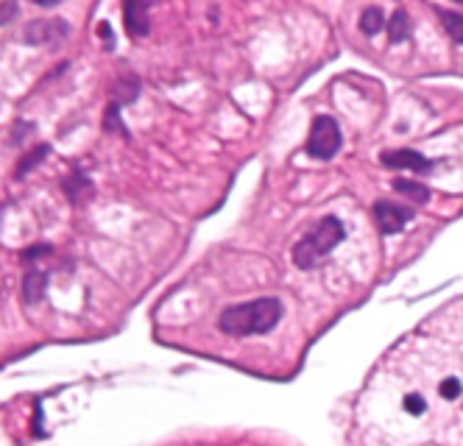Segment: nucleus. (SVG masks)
<instances>
[{
    "label": "nucleus",
    "instance_id": "obj_3",
    "mask_svg": "<svg viewBox=\"0 0 463 446\" xmlns=\"http://www.w3.org/2000/svg\"><path fill=\"white\" fill-rule=\"evenodd\" d=\"M341 129L335 123V117L329 115H318L310 126V137H307V154L313 159H332L341 151Z\"/></svg>",
    "mask_w": 463,
    "mask_h": 446
},
{
    "label": "nucleus",
    "instance_id": "obj_15",
    "mask_svg": "<svg viewBox=\"0 0 463 446\" xmlns=\"http://www.w3.org/2000/svg\"><path fill=\"white\" fill-rule=\"evenodd\" d=\"M104 131H117V134L129 137V129H126V123L120 120V106H117V103H109V106H106V112H104Z\"/></svg>",
    "mask_w": 463,
    "mask_h": 446
},
{
    "label": "nucleus",
    "instance_id": "obj_18",
    "mask_svg": "<svg viewBox=\"0 0 463 446\" xmlns=\"http://www.w3.org/2000/svg\"><path fill=\"white\" fill-rule=\"evenodd\" d=\"M402 405H405V410H408L411 416H422V413L427 410V402H425L422 394H408V396L402 399Z\"/></svg>",
    "mask_w": 463,
    "mask_h": 446
},
{
    "label": "nucleus",
    "instance_id": "obj_4",
    "mask_svg": "<svg viewBox=\"0 0 463 446\" xmlns=\"http://www.w3.org/2000/svg\"><path fill=\"white\" fill-rule=\"evenodd\" d=\"M371 215H374V223H377V229L383 234H399L408 223L413 221L416 210L402 207V204H394V201H377L374 210H371Z\"/></svg>",
    "mask_w": 463,
    "mask_h": 446
},
{
    "label": "nucleus",
    "instance_id": "obj_20",
    "mask_svg": "<svg viewBox=\"0 0 463 446\" xmlns=\"http://www.w3.org/2000/svg\"><path fill=\"white\" fill-rule=\"evenodd\" d=\"M31 3H36V6H45V8H50V6H56V3H62V0H31Z\"/></svg>",
    "mask_w": 463,
    "mask_h": 446
},
{
    "label": "nucleus",
    "instance_id": "obj_13",
    "mask_svg": "<svg viewBox=\"0 0 463 446\" xmlns=\"http://www.w3.org/2000/svg\"><path fill=\"white\" fill-rule=\"evenodd\" d=\"M64 193L70 196V201L73 204H81V201H87L90 196H92V185H90V179L87 176H70L67 182H64Z\"/></svg>",
    "mask_w": 463,
    "mask_h": 446
},
{
    "label": "nucleus",
    "instance_id": "obj_1",
    "mask_svg": "<svg viewBox=\"0 0 463 446\" xmlns=\"http://www.w3.org/2000/svg\"><path fill=\"white\" fill-rule=\"evenodd\" d=\"M285 315V307L276 296H262L254 301L232 304L221 312L218 329L229 338H251V335H265L271 332Z\"/></svg>",
    "mask_w": 463,
    "mask_h": 446
},
{
    "label": "nucleus",
    "instance_id": "obj_21",
    "mask_svg": "<svg viewBox=\"0 0 463 446\" xmlns=\"http://www.w3.org/2000/svg\"><path fill=\"white\" fill-rule=\"evenodd\" d=\"M453 3H463V0H453Z\"/></svg>",
    "mask_w": 463,
    "mask_h": 446
},
{
    "label": "nucleus",
    "instance_id": "obj_9",
    "mask_svg": "<svg viewBox=\"0 0 463 446\" xmlns=\"http://www.w3.org/2000/svg\"><path fill=\"white\" fill-rule=\"evenodd\" d=\"M394 190H397L399 196L416 201V204H427V201H430V190H427L425 185L413 182V179H394Z\"/></svg>",
    "mask_w": 463,
    "mask_h": 446
},
{
    "label": "nucleus",
    "instance_id": "obj_10",
    "mask_svg": "<svg viewBox=\"0 0 463 446\" xmlns=\"http://www.w3.org/2000/svg\"><path fill=\"white\" fill-rule=\"evenodd\" d=\"M436 14H439L444 31L453 36V42L463 45V14L461 11H453V8H436Z\"/></svg>",
    "mask_w": 463,
    "mask_h": 446
},
{
    "label": "nucleus",
    "instance_id": "obj_8",
    "mask_svg": "<svg viewBox=\"0 0 463 446\" xmlns=\"http://www.w3.org/2000/svg\"><path fill=\"white\" fill-rule=\"evenodd\" d=\"M137 95H140V81H137L131 73L120 75V78L115 81V87H112V103H117V106L131 103Z\"/></svg>",
    "mask_w": 463,
    "mask_h": 446
},
{
    "label": "nucleus",
    "instance_id": "obj_22",
    "mask_svg": "<svg viewBox=\"0 0 463 446\" xmlns=\"http://www.w3.org/2000/svg\"><path fill=\"white\" fill-rule=\"evenodd\" d=\"M145 3H151V0H145Z\"/></svg>",
    "mask_w": 463,
    "mask_h": 446
},
{
    "label": "nucleus",
    "instance_id": "obj_2",
    "mask_svg": "<svg viewBox=\"0 0 463 446\" xmlns=\"http://www.w3.org/2000/svg\"><path fill=\"white\" fill-rule=\"evenodd\" d=\"M346 240V226L335 215H327L315 223L296 245H293V265L301 271L318 268L341 243Z\"/></svg>",
    "mask_w": 463,
    "mask_h": 446
},
{
    "label": "nucleus",
    "instance_id": "obj_17",
    "mask_svg": "<svg viewBox=\"0 0 463 446\" xmlns=\"http://www.w3.org/2000/svg\"><path fill=\"white\" fill-rule=\"evenodd\" d=\"M439 394L447 399V402H455V399H461L463 394V382L458 377H447L441 385H439Z\"/></svg>",
    "mask_w": 463,
    "mask_h": 446
},
{
    "label": "nucleus",
    "instance_id": "obj_12",
    "mask_svg": "<svg viewBox=\"0 0 463 446\" xmlns=\"http://www.w3.org/2000/svg\"><path fill=\"white\" fill-rule=\"evenodd\" d=\"M45 285H48V273H45V271L31 268V271L25 273V282H22L25 298H28V301H39V298L45 296Z\"/></svg>",
    "mask_w": 463,
    "mask_h": 446
},
{
    "label": "nucleus",
    "instance_id": "obj_6",
    "mask_svg": "<svg viewBox=\"0 0 463 446\" xmlns=\"http://www.w3.org/2000/svg\"><path fill=\"white\" fill-rule=\"evenodd\" d=\"M380 162H383L385 168H394V171H413V173H427V171H433V162H430L425 154L413 151V148L383 151V154H380Z\"/></svg>",
    "mask_w": 463,
    "mask_h": 446
},
{
    "label": "nucleus",
    "instance_id": "obj_5",
    "mask_svg": "<svg viewBox=\"0 0 463 446\" xmlns=\"http://www.w3.org/2000/svg\"><path fill=\"white\" fill-rule=\"evenodd\" d=\"M67 34H70V28L64 20H34L25 25L22 39L36 48V45H53V42L64 39Z\"/></svg>",
    "mask_w": 463,
    "mask_h": 446
},
{
    "label": "nucleus",
    "instance_id": "obj_7",
    "mask_svg": "<svg viewBox=\"0 0 463 446\" xmlns=\"http://www.w3.org/2000/svg\"><path fill=\"white\" fill-rule=\"evenodd\" d=\"M123 20L131 36H145L151 31L148 3L145 0H123Z\"/></svg>",
    "mask_w": 463,
    "mask_h": 446
},
{
    "label": "nucleus",
    "instance_id": "obj_16",
    "mask_svg": "<svg viewBox=\"0 0 463 446\" xmlns=\"http://www.w3.org/2000/svg\"><path fill=\"white\" fill-rule=\"evenodd\" d=\"M48 154H50V145H39V148H34L31 154H25V157H22V162L17 165L14 176H17V179H22V176H25V173H28L34 165H39V162H42Z\"/></svg>",
    "mask_w": 463,
    "mask_h": 446
},
{
    "label": "nucleus",
    "instance_id": "obj_19",
    "mask_svg": "<svg viewBox=\"0 0 463 446\" xmlns=\"http://www.w3.org/2000/svg\"><path fill=\"white\" fill-rule=\"evenodd\" d=\"M14 17H17V0H3L0 3V25L14 22Z\"/></svg>",
    "mask_w": 463,
    "mask_h": 446
},
{
    "label": "nucleus",
    "instance_id": "obj_11",
    "mask_svg": "<svg viewBox=\"0 0 463 446\" xmlns=\"http://www.w3.org/2000/svg\"><path fill=\"white\" fill-rule=\"evenodd\" d=\"M388 31H391V42H394V45L411 39L413 25H411V17H408L405 8H397V11H394V17H391V22H388Z\"/></svg>",
    "mask_w": 463,
    "mask_h": 446
},
{
    "label": "nucleus",
    "instance_id": "obj_14",
    "mask_svg": "<svg viewBox=\"0 0 463 446\" xmlns=\"http://www.w3.org/2000/svg\"><path fill=\"white\" fill-rule=\"evenodd\" d=\"M385 28V17H383V8L380 6H371V8H366L363 14H360V31L366 34V36H374V34H380Z\"/></svg>",
    "mask_w": 463,
    "mask_h": 446
}]
</instances>
